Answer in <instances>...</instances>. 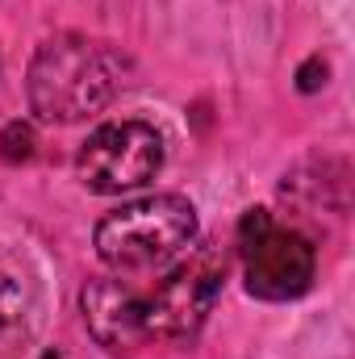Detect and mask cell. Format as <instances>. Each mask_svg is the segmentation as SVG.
Returning a JSON list of instances; mask_svg holds the SVG:
<instances>
[{"mask_svg": "<svg viewBox=\"0 0 355 359\" xmlns=\"http://www.w3.org/2000/svg\"><path fill=\"white\" fill-rule=\"evenodd\" d=\"M126 88V59L88 34H55L46 38L25 76V96L38 121L72 126L100 113Z\"/></svg>", "mask_w": 355, "mask_h": 359, "instance_id": "6da1fadb", "label": "cell"}, {"mask_svg": "<svg viewBox=\"0 0 355 359\" xmlns=\"http://www.w3.org/2000/svg\"><path fill=\"white\" fill-rule=\"evenodd\" d=\"M196 209L176 192H151L117 205L96 222V259L117 276H147L172 268L196 243Z\"/></svg>", "mask_w": 355, "mask_h": 359, "instance_id": "7a4b0ae2", "label": "cell"}, {"mask_svg": "<svg viewBox=\"0 0 355 359\" xmlns=\"http://www.w3.org/2000/svg\"><path fill=\"white\" fill-rule=\"evenodd\" d=\"M155 276L159 284L151 292H138L142 339H168V343L192 339L205 326L226 284V251L213 243H201V247L192 243L172 268L155 271Z\"/></svg>", "mask_w": 355, "mask_h": 359, "instance_id": "3957f363", "label": "cell"}, {"mask_svg": "<svg viewBox=\"0 0 355 359\" xmlns=\"http://www.w3.org/2000/svg\"><path fill=\"white\" fill-rule=\"evenodd\" d=\"M239 259L247 292L260 301H297L318 276V251L297 230L276 222L267 209H247L239 222Z\"/></svg>", "mask_w": 355, "mask_h": 359, "instance_id": "277c9868", "label": "cell"}, {"mask_svg": "<svg viewBox=\"0 0 355 359\" xmlns=\"http://www.w3.org/2000/svg\"><path fill=\"white\" fill-rule=\"evenodd\" d=\"M163 172V134L138 117L105 121L92 130L76 155V176L88 192L117 196L134 192Z\"/></svg>", "mask_w": 355, "mask_h": 359, "instance_id": "5b68a950", "label": "cell"}, {"mask_svg": "<svg viewBox=\"0 0 355 359\" xmlns=\"http://www.w3.org/2000/svg\"><path fill=\"white\" fill-rule=\"evenodd\" d=\"M80 309H84V326L92 330L96 343L105 347H134L142 339V322H138V292L126 280H88L80 292Z\"/></svg>", "mask_w": 355, "mask_h": 359, "instance_id": "8992f818", "label": "cell"}, {"mask_svg": "<svg viewBox=\"0 0 355 359\" xmlns=\"http://www.w3.org/2000/svg\"><path fill=\"white\" fill-rule=\"evenodd\" d=\"M34 155V130L25 121H8L0 130V159L4 163H25Z\"/></svg>", "mask_w": 355, "mask_h": 359, "instance_id": "52a82bcc", "label": "cell"}, {"mask_svg": "<svg viewBox=\"0 0 355 359\" xmlns=\"http://www.w3.org/2000/svg\"><path fill=\"white\" fill-rule=\"evenodd\" d=\"M21 313H25V292H21V284L0 271V334H4L8 326H17Z\"/></svg>", "mask_w": 355, "mask_h": 359, "instance_id": "ba28073f", "label": "cell"}, {"mask_svg": "<svg viewBox=\"0 0 355 359\" xmlns=\"http://www.w3.org/2000/svg\"><path fill=\"white\" fill-rule=\"evenodd\" d=\"M297 88L301 92L326 88V63H322V55H314V59H305V63L297 67Z\"/></svg>", "mask_w": 355, "mask_h": 359, "instance_id": "9c48e42d", "label": "cell"}]
</instances>
